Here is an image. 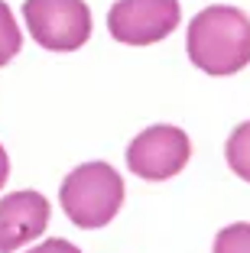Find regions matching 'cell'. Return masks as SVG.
Returning <instances> with one entry per match:
<instances>
[{
    "instance_id": "cell-2",
    "label": "cell",
    "mask_w": 250,
    "mask_h": 253,
    "mask_svg": "<svg viewBox=\"0 0 250 253\" xmlns=\"http://www.w3.org/2000/svg\"><path fill=\"white\" fill-rule=\"evenodd\" d=\"M59 201L72 224L98 231L114 221L124 205V179L107 163H85L68 172L59 188Z\"/></svg>"
},
{
    "instance_id": "cell-1",
    "label": "cell",
    "mask_w": 250,
    "mask_h": 253,
    "mask_svg": "<svg viewBox=\"0 0 250 253\" xmlns=\"http://www.w3.org/2000/svg\"><path fill=\"white\" fill-rule=\"evenodd\" d=\"M192 65L205 75H237L250 62V16L237 7H208L189 23L185 36Z\"/></svg>"
},
{
    "instance_id": "cell-10",
    "label": "cell",
    "mask_w": 250,
    "mask_h": 253,
    "mask_svg": "<svg viewBox=\"0 0 250 253\" xmlns=\"http://www.w3.org/2000/svg\"><path fill=\"white\" fill-rule=\"evenodd\" d=\"M30 253H81V250L75 244H68V240H62V237H52V240H46V244L33 247Z\"/></svg>"
},
{
    "instance_id": "cell-11",
    "label": "cell",
    "mask_w": 250,
    "mask_h": 253,
    "mask_svg": "<svg viewBox=\"0 0 250 253\" xmlns=\"http://www.w3.org/2000/svg\"><path fill=\"white\" fill-rule=\"evenodd\" d=\"M7 175H10V159H7V153H3V146H0V188H3Z\"/></svg>"
},
{
    "instance_id": "cell-5",
    "label": "cell",
    "mask_w": 250,
    "mask_h": 253,
    "mask_svg": "<svg viewBox=\"0 0 250 253\" xmlns=\"http://www.w3.org/2000/svg\"><path fill=\"white\" fill-rule=\"evenodd\" d=\"M179 16V0H117L107 13V30L124 45H153L176 30Z\"/></svg>"
},
{
    "instance_id": "cell-8",
    "label": "cell",
    "mask_w": 250,
    "mask_h": 253,
    "mask_svg": "<svg viewBox=\"0 0 250 253\" xmlns=\"http://www.w3.org/2000/svg\"><path fill=\"white\" fill-rule=\"evenodd\" d=\"M20 45H23V33H20V26H16L10 7L0 0V68L20 52Z\"/></svg>"
},
{
    "instance_id": "cell-3",
    "label": "cell",
    "mask_w": 250,
    "mask_h": 253,
    "mask_svg": "<svg viewBox=\"0 0 250 253\" xmlns=\"http://www.w3.org/2000/svg\"><path fill=\"white\" fill-rule=\"evenodd\" d=\"M23 16L30 36L49 52H75L91 36V10L85 0H26Z\"/></svg>"
},
{
    "instance_id": "cell-9",
    "label": "cell",
    "mask_w": 250,
    "mask_h": 253,
    "mask_svg": "<svg viewBox=\"0 0 250 253\" xmlns=\"http://www.w3.org/2000/svg\"><path fill=\"white\" fill-rule=\"evenodd\" d=\"M211 253H250V224H231L218 231Z\"/></svg>"
},
{
    "instance_id": "cell-4",
    "label": "cell",
    "mask_w": 250,
    "mask_h": 253,
    "mask_svg": "<svg viewBox=\"0 0 250 253\" xmlns=\"http://www.w3.org/2000/svg\"><path fill=\"white\" fill-rule=\"evenodd\" d=\"M192 156V143L185 130L169 124L147 126L140 136H133L127 146V166L133 175H140L147 182H166L185 169Z\"/></svg>"
},
{
    "instance_id": "cell-6",
    "label": "cell",
    "mask_w": 250,
    "mask_h": 253,
    "mask_svg": "<svg viewBox=\"0 0 250 253\" xmlns=\"http://www.w3.org/2000/svg\"><path fill=\"white\" fill-rule=\"evenodd\" d=\"M49 227V201L39 192H13L0 198V253H13Z\"/></svg>"
},
{
    "instance_id": "cell-7",
    "label": "cell",
    "mask_w": 250,
    "mask_h": 253,
    "mask_svg": "<svg viewBox=\"0 0 250 253\" xmlns=\"http://www.w3.org/2000/svg\"><path fill=\"white\" fill-rule=\"evenodd\" d=\"M224 156H228L231 169H234L244 182H250V120H247V124H241L234 133L228 136Z\"/></svg>"
}]
</instances>
